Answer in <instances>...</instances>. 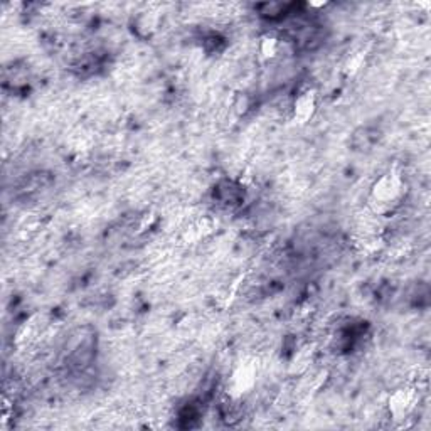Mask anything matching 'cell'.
<instances>
[{"mask_svg": "<svg viewBox=\"0 0 431 431\" xmlns=\"http://www.w3.org/2000/svg\"><path fill=\"white\" fill-rule=\"evenodd\" d=\"M402 194V180L401 177L394 172L381 175L373 185L370 191V199L374 204L379 205L381 209H389L391 205L396 204Z\"/></svg>", "mask_w": 431, "mask_h": 431, "instance_id": "1", "label": "cell"}, {"mask_svg": "<svg viewBox=\"0 0 431 431\" xmlns=\"http://www.w3.org/2000/svg\"><path fill=\"white\" fill-rule=\"evenodd\" d=\"M317 111V93L315 90H301L293 102V116L298 123H307L313 118Z\"/></svg>", "mask_w": 431, "mask_h": 431, "instance_id": "2", "label": "cell"}, {"mask_svg": "<svg viewBox=\"0 0 431 431\" xmlns=\"http://www.w3.org/2000/svg\"><path fill=\"white\" fill-rule=\"evenodd\" d=\"M416 402V393L411 389H398L391 394L389 398V409L393 416L402 418L414 408Z\"/></svg>", "mask_w": 431, "mask_h": 431, "instance_id": "3", "label": "cell"}, {"mask_svg": "<svg viewBox=\"0 0 431 431\" xmlns=\"http://www.w3.org/2000/svg\"><path fill=\"white\" fill-rule=\"evenodd\" d=\"M255 368H253V366H240V368L233 373L231 391L236 396H240V394L248 393V391L253 388V384H255Z\"/></svg>", "mask_w": 431, "mask_h": 431, "instance_id": "4", "label": "cell"}, {"mask_svg": "<svg viewBox=\"0 0 431 431\" xmlns=\"http://www.w3.org/2000/svg\"><path fill=\"white\" fill-rule=\"evenodd\" d=\"M260 51L265 58H275L280 51V39L275 34H267L261 38Z\"/></svg>", "mask_w": 431, "mask_h": 431, "instance_id": "5", "label": "cell"}]
</instances>
